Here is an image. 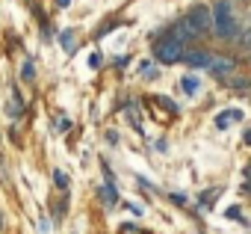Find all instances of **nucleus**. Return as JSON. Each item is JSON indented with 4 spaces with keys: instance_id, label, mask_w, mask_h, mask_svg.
I'll list each match as a JSON object with an SVG mask.
<instances>
[{
    "instance_id": "1",
    "label": "nucleus",
    "mask_w": 251,
    "mask_h": 234,
    "mask_svg": "<svg viewBox=\"0 0 251 234\" xmlns=\"http://www.w3.org/2000/svg\"><path fill=\"white\" fill-rule=\"evenodd\" d=\"M213 30H216L219 39H233L239 33V24H236L230 0H216V6H213Z\"/></svg>"
},
{
    "instance_id": "2",
    "label": "nucleus",
    "mask_w": 251,
    "mask_h": 234,
    "mask_svg": "<svg viewBox=\"0 0 251 234\" xmlns=\"http://www.w3.org/2000/svg\"><path fill=\"white\" fill-rule=\"evenodd\" d=\"M154 57H157L160 62H166V65L180 62V59L186 57V42L175 39L172 33H163V36L157 39V45H154Z\"/></svg>"
},
{
    "instance_id": "3",
    "label": "nucleus",
    "mask_w": 251,
    "mask_h": 234,
    "mask_svg": "<svg viewBox=\"0 0 251 234\" xmlns=\"http://www.w3.org/2000/svg\"><path fill=\"white\" fill-rule=\"evenodd\" d=\"M186 24L198 33V36H207L210 30H213V9L210 6H192L189 12H186Z\"/></svg>"
},
{
    "instance_id": "4",
    "label": "nucleus",
    "mask_w": 251,
    "mask_h": 234,
    "mask_svg": "<svg viewBox=\"0 0 251 234\" xmlns=\"http://www.w3.org/2000/svg\"><path fill=\"white\" fill-rule=\"evenodd\" d=\"M148 110L154 113V119H160V122H172L175 116H177V107H175L169 98H163V95L148 98Z\"/></svg>"
},
{
    "instance_id": "5",
    "label": "nucleus",
    "mask_w": 251,
    "mask_h": 234,
    "mask_svg": "<svg viewBox=\"0 0 251 234\" xmlns=\"http://www.w3.org/2000/svg\"><path fill=\"white\" fill-rule=\"evenodd\" d=\"M207 71H213L216 77H230V74H236V59L233 57H216L213 54V59H210V68Z\"/></svg>"
},
{
    "instance_id": "6",
    "label": "nucleus",
    "mask_w": 251,
    "mask_h": 234,
    "mask_svg": "<svg viewBox=\"0 0 251 234\" xmlns=\"http://www.w3.org/2000/svg\"><path fill=\"white\" fill-rule=\"evenodd\" d=\"M192 68H210V59H213V54L210 51H201V48H192V51H186V57H183Z\"/></svg>"
},
{
    "instance_id": "7",
    "label": "nucleus",
    "mask_w": 251,
    "mask_h": 234,
    "mask_svg": "<svg viewBox=\"0 0 251 234\" xmlns=\"http://www.w3.org/2000/svg\"><path fill=\"white\" fill-rule=\"evenodd\" d=\"M225 83H227L230 89H248V86H251V80H248V77H233V74H230V77H225Z\"/></svg>"
},
{
    "instance_id": "8",
    "label": "nucleus",
    "mask_w": 251,
    "mask_h": 234,
    "mask_svg": "<svg viewBox=\"0 0 251 234\" xmlns=\"http://www.w3.org/2000/svg\"><path fill=\"white\" fill-rule=\"evenodd\" d=\"M21 113H24V104H21V98L12 92V101H9V116H15V119H21Z\"/></svg>"
},
{
    "instance_id": "9",
    "label": "nucleus",
    "mask_w": 251,
    "mask_h": 234,
    "mask_svg": "<svg viewBox=\"0 0 251 234\" xmlns=\"http://www.w3.org/2000/svg\"><path fill=\"white\" fill-rule=\"evenodd\" d=\"M139 71H142V77H145V80H151V77H157V74H160L154 62H142V65H139Z\"/></svg>"
},
{
    "instance_id": "10",
    "label": "nucleus",
    "mask_w": 251,
    "mask_h": 234,
    "mask_svg": "<svg viewBox=\"0 0 251 234\" xmlns=\"http://www.w3.org/2000/svg\"><path fill=\"white\" fill-rule=\"evenodd\" d=\"M100 196H103V202H106V205H115V199H118V196H115V187H112V184H106V187L100 190Z\"/></svg>"
},
{
    "instance_id": "11",
    "label": "nucleus",
    "mask_w": 251,
    "mask_h": 234,
    "mask_svg": "<svg viewBox=\"0 0 251 234\" xmlns=\"http://www.w3.org/2000/svg\"><path fill=\"white\" fill-rule=\"evenodd\" d=\"M59 42L65 45V51H74V48H71V45H74V33H71V30H62V33H59Z\"/></svg>"
},
{
    "instance_id": "12",
    "label": "nucleus",
    "mask_w": 251,
    "mask_h": 234,
    "mask_svg": "<svg viewBox=\"0 0 251 234\" xmlns=\"http://www.w3.org/2000/svg\"><path fill=\"white\" fill-rule=\"evenodd\" d=\"M21 77H24V80H33V77H36V65H33V59H27V62H24Z\"/></svg>"
},
{
    "instance_id": "13",
    "label": "nucleus",
    "mask_w": 251,
    "mask_h": 234,
    "mask_svg": "<svg viewBox=\"0 0 251 234\" xmlns=\"http://www.w3.org/2000/svg\"><path fill=\"white\" fill-rule=\"evenodd\" d=\"M239 42H242V48H245V51L251 54V24H248V27L242 30V36H239Z\"/></svg>"
},
{
    "instance_id": "14",
    "label": "nucleus",
    "mask_w": 251,
    "mask_h": 234,
    "mask_svg": "<svg viewBox=\"0 0 251 234\" xmlns=\"http://www.w3.org/2000/svg\"><path fill=\"white\" fill-rule=\"evenodd\" d=\"M53 181H56V184H59V187H65V184H68V175H65V172H59V169H56V172H53Z\"/></svg>"
},
{
    "instance_id": "15",
    "label": "nucleus",
    "mask_w": 251,
    "mask_h": 234,
    "mask_svg": "<svg viewBox=\"0 0 251 234\" xmlns=\"http://www.w3.org/2000/svg\"><path fill=\"white\" fill-rule=\"evenodd\" d=\"M183 89L195 92V89H198V80H195V77H186V80H183Z\"/></svg>"
},
{
    "instance_id": "16",
    "label": "nucleus",
    "mask_w": 251,
    "mask_h": 234,
    "mask_svg": "<svg viewBox=\"0 0 251 234\" xmlns=\"http://www.w3.org/2000/svg\"><path fill=\"white\" fill-rule=\"evenodd\" d=\"M68 125H71L68 119H56V131H68Z\"/></svg>"
},
{
    "instance_id": "17",
    "label": "nucleus",
    "mask_w": 251,
    "mask_h": 234,
    "mask_svg": "<svg viewBox=\"0 0 251 234\" xmlns=\"http://www.w3.org/2000/svg\"><path fill=\"white\" fill-rule=\"evenodd\" d=\"M56 3H59V6H68V3H71V0H56Z\"/></svg>"
},
{
    "instance_id": "18",
    "label": "nucleus",
    "mask_w": 251,
    "mask_h": 234,
    "mask_svg": "<svg viewBox=\"0 0 251 234\" xmlns=\"http://www.w3.org/2000/svg\"><path fill=\"white\" fill-rule=\"evenodd\" d=\"M248 193H251V184H248Z\"/></svg>"
}]
</instances>
